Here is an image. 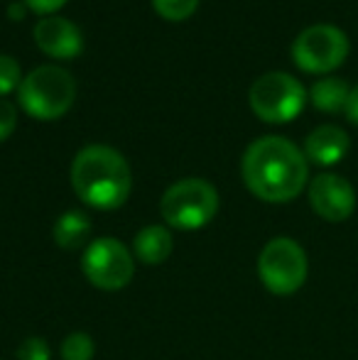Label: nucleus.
Returning a JSON list of instances; mask_svg holds the SVG:
<instances>
[{"label": "nucleus", "mask_w": 358, "mask_h": 360, "mask_svg": "<svg viewBox=\"0 0 358 360\" xmlns=\"http://www.w3.org/2000/svg\"><path fill=\"white\" fill-rule=\"evenodd\" d=\"M241 174L253 196L268 204H287L305 191L309 162L292 140L265 135L248 145L241 162Z\"/></svg>", "instance_id": "1"}, {"label": "nucleus", "mask_w": 358, "mask_h": 360, "mask_svg": "<svg viewBox=\"0 0 358 360\" xmlns=\"http://www.w3.org/2000/svg\"><path fill=\"white\" fill-rule=\"evenodd\" d=\"M72 189L96 211H115L133 191V172L118 150L108 145H89L72 162Z\"/></svg>", "instance_id": "2"}, {"label": "nucleus", "mask_w": 358, "mask_h": 360, "mask_svg": "<svg viewBox=\"0 0 358 360\" xmlns=\"http://www.w3.org/2000/svg\"><path fill=\"white\" fill-rule=\"evenodd\" d=\"M18 101L30 118L57 120L69 113L77 101V81L67 69L44 64L23 76Z\"/></svg>", "instance_id": "3"}, {"label": "nucleus", "mask_w": 358, "mask_h": 360, "mask_svg": "<svg viewBox=\"0 0 358 360\" xmlns=\"http://www.w3.org/2000/svg\"><path fill=\"white\" fill-rule=\"evenodd\" d=\"M160 214L174 231H199L219 214V191L206 179H179L162 194Z\"/></svg>", "instance_id": "4"}, {"label": "nucleus", "mask_w": 358, "mask_h": 360, "mask_svg": "<svg viewBox=\"0 0 358 360\" xmlns=\"http://www.w3.org/2000/svg\"><path fill=\"white\" fill-rule=\"evenodd\" d=\"M309 275L307 252L295 238L277 236L265 243L258 255V277L270 294L287 297L305 287Z\"/></svg>", "instance_id": "5"}, {"label": "nucleus", "mask_w": 358, "mask_h": 360, "mask_svg": "<svg viewBox=\"0 0 358 360\" xmlns=\"http://www.w3.org/2000/svg\"><path fill=\"white\" fill-rule=\"evenodd\" d=\"M307 89L300 79L285 72H268L253 81L248 91V103L260 120L282 125L295 120L305 110Z\"/></svg>", "instance_id": "6"}, {"label": "nucleus", "mask_w": 358, "mask_h": 360, "mask_svg": "<svg viewBox=\"0 0 358 360\" xmlns=\"http://www.w3.org/2000/svg\"><path fill=\"white\" fill-rule=\"evenodd\" d=\"M349 37L336 25H312L292 42V59L307 74H329L349 57Z\"/></svg>", "instance_id": "7"}, {"label": "nucleus", "mask_w": 358, "mask_h": 360, "mask_svg": "<svg viewBox=\"0 0 358 360\" xmlns=\"http://www.w3.org/2000/svg\"><path fill=\"white\" fill-rule=\"evenodd\" d=\"M82 270L94 287L103 289V292H118L133 280L135 255L118 238H96L84 250Z\"/></svg>", "instance_id": "8"}, {"label": "nucleus", "mask_w": 358, "mask_h": 360, "mask_svg": "<svg viewBox=\"0 0 358 360\" xmlns=\"http://www.w3.org/2000/svg\"><path fill=\"white\" fill-rule=\"evenodd\" d=\"M309 206L314 214L329 223H341L354 216L356 189L351 181L334 172H321L309 181Z\"/></svg>", "instance_id": "9"}, {"label": "nucleus", "mask_w": 358, "mask_h": 360, "mask_svg": "<svg viewBox=\"0 0 358 360\" xmlns=\"http://www.w3.org/2000/svg\"><path fill=\"white\" fill-rule=\"evenodd\" d=\"M34 44L42 49L47 57L54 59H74L84 52V34L72 20L47 15L32 30Z\"/></svg>", "instance_id": "10"}, {"label": "nucleus", "mask_w": 358, "mask_h": 360, "mask_svg": "<svg viewBox=\"0 0 358 360\" xmlns=\"http://www.w3.org/2000/svg\"><path fill=\"white\" fill-rule=\"evenodd\" d=\"M349 135L339 125H319L305 140V157L307 162H314L319 167H334L349 152Z\"/></svg>", "instance_id": "11"}, {"label": "nucleus", "mask_w": 358, "mask_h": 360, "mask_svg": "<svg viewBox=\"0 0 358 360\" xmlns=\"http://www.w3.org/2000/svg\"><path fill=\"white\" fill-rule=\"evenodd\" d=\"M172 233L167 226H145L133 240V255L143 265H162L172 255Z\"/></svg>", "instance_id": "12"}, {"label": "nucleus", "mask_w": 358, "mask_h": 360, "mask_svg": "<svg viewBox=\"0 0 358 360\" xmlns=\"http://www.w3.org/2000/svg\"><path fill=\"white\" fill-rule=\"evenodd\" d=\"M54 243H57L62 250H79V248L89 245L91 238V218L84 211H64L57 218L52 228Z\"/></svg>", "instance_id": "13"}, {"label": "nucleus", "mask_w": 358, "mask_h": 360, "mask_svg": "<svg viewBox=\"0 0 358 360\" xmlns=\"http://www.w3.org/2000/svg\"><path fill=\"white\" fill-rule=\"evenodd\" d=\"M349 84L344 79H336V76H326V79L317 81L309 91V98L314 103V108H319L321 113H341L346 108V101H349Z\"/></svg>", "instance_id": "14"}, {"label": "nucleus", "mask_w": 358, "mask_h": 360, "mask_svg": "<svg viewBox=\"0 0 358 360\" xmlns=\"http://www.w3.org/2000/svg\"><path fill=\"white\" fill-rule=\"evenodd\" d=\"M62 360H94L96 343L87 331H74L62 341Z\"/></svg>", "instance_id": "15"}, {"label": "nucleus", "mask_w": 358, "mask_h": 360, "mask_svg": "<svg viewBox=\"0 0 358 360\" xmlns=\"http://www.w3.org/2000/svg\"><path fill=\"white\" fill-rule=\"evenodd\" d=\"M153 8L160 18L170 20V22H181L196 13L199 0H153Z\"/></svg>", "instance_id": "16"}, {"label": "nucleus", "mask_w": 358, "mask_h": 360, "mask_svg": "<svg viewBox=\"0 0 358 360\" xmlns=\"http://www.w3.org/2000/svg\"><path fill=\"white\" fill-rule=\"evenodd\" d=\"M23 84V72H20V62L13 59L10 54H0V98L13 94Z\"/></svg>", "instance_id": "17"}, {"label": "nucleus", "mask_w": 358, "mask_h": 360, "mask_svg": "<svg viewBox=\"0 0 358 360\" xmlns=\"http://www.w3.org/2000/svg\"><path fill=\"white\" fill-rule=\"evenodd\" d=\"M15 358L18 360H49L52 358V348H49V343L44 341L42 336H30L18 346Z\"/></svg>", "instance_id": "18"}, {"label": "nucleus", "mask_w": 358, "mask_h": 360, "mask_svg": "<svg viewBox=\"0 0 358 360\" xmlns=\"http://www.w3.org/2000/svg\"><path fill=\"white\" fill-rule=\"evenodd\" d=\"M18 128V108L10 101L0 98V143L8 140Z\"/></svg>", "instance_id": "19"}, {"label": "nucleus", "mask_w": 358, "mask_h": 360, "mask_svg": "<svg viewBox=\"0 0 358 360\" xmlns=\"http://www.w3.org/2000/svg\"><path fill=\"white\" fill-rule=\"evenodd\" d=\"M25 5H27L32 13H37V15H52V13H57L59 8H64L67 5V0H25Z\"/></svg>", "instance_id": "20"}, {"label": "nucleus", "mask_w": 358, "mask_h": 360, "mask_svg": "<svg viewBox=\"0 0 358 360\" xmlns=\"http://www.w3.org/2000/svg\"><path fill=\"white\" fill-rule=\"evenodd\" d=\"M346 118L351 120L354 125H358V86H354L349 94V101H346V108H344Z\"/></svg>", "instance_id": "21"}, {"label": "nucleus", "mask_w": 358, "mask_h": 360, "mask_svg": "<svg viewBox=\"0 0 358 360\" xmlns=\"http://www.w3.org/2000/svg\"><path fill=\"white\" fill-rule=\"evenodd\" d=\"M25 10L23 8H20V5H18V8H15V5H13V8H10V18H13V20H20V18H25Z\"/></svg>", "instance_id": "22"}]
</instances>
